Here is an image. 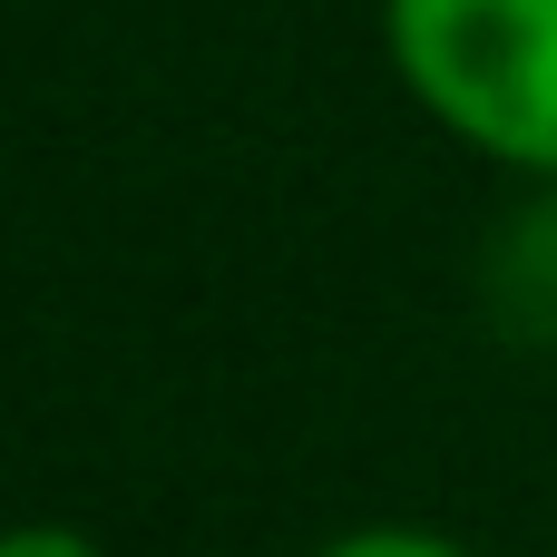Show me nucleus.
I'll use <instances>...</instances> for the list:
<instances>
[{"instance_id": "obj_3", "label": "nucleus", "mask_w": 557, "mask_h": 557, "mask_svg": "<svg viewBox=\"0 0 557 557\" xmlns=\"http://www.w3.org/2000/svg\"><path fill=\"white\" fill-rule=\"evenodd\" d=\"M323 557H470V548H450L431 529H352V539H333Z\"/></svg>"}, {"instance_id": "obj_1", "label": "nucleus", "mask_w": 557, "mask_h": 557, "mask_svg": "<svg viewBox=\"0 0 557 557\" xmlns=\"http://www.w3.org/2000/svg\"><path fill=\"white\" fill-rule=\"evenodd\" d=\"M392 59L441 127L557 176V0H392Z\"/></svg>"}, {"instance_id": "obj_4", "label": "nucleus", "mask_w": 557, "mask_h": 557, "mask_svg": "<svg viewBox=\"0 0 557 557\" xmlns=\"http://www.w3.org/2000/svg\"><path fill=\"white\" fill-rule=\"evenodd\" d=\"M0 557H108L98 539H78V529H10Z\"/></svg>"}, {"instance_id": "obj_2", "label": "nucleus", "mask_w": 557, "mask_h": 557, "mask_svg": "<svg viewBox=\"0 0 557 557\" xmlns=\"http://www.w3.org/2000/svg\"><path fill=\"white\" fill-rule=\"evenodd\" d=\"M490 313L509 343H557V196H539L490 255Z\"/></svg>"}]
</instances>
